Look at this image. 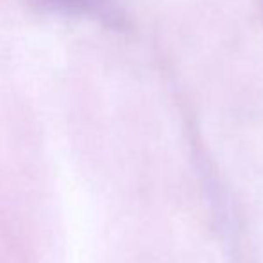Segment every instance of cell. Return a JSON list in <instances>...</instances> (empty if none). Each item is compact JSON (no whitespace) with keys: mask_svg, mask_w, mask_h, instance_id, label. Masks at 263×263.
<instances>
[{"mask_svg":"<svg viewBox=\"0 0 263 263\" xmlns=\"http://www.w3.org/2000/svg\"><path fill=\"white\" fill-rule=\"evenodd\" d=\"M55 7L58 11L77 16H99L102 18L107 14V2L106 0H42Z\"/></svg>","mask_w":263,"mask_h":263,"instance_id":"cell-1","label":"cell"}]
</instances>
